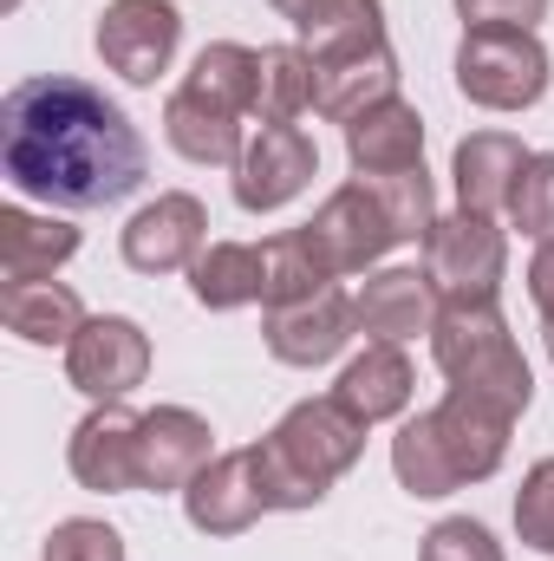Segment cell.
<instances>
[{"label":"cell","instance_id":"cell-36","mask_svg":"<svg viewBox=\"0 0 554 561\" xmlns=\"http://www.w3.org/2000/svg\"><path fill=\"white\" fill-rule=\"evenodd\" d=\"M268 7H275L280 20H307V13H313L320 0H268Z\"/></svg>","mask_w":554,"mask_h":561},{"label":"cell","instance_id":"cell-5","mask_svg":"<svg viewBox=\"0 0 554 561\" xmlns=\"http://www.w3.org/2000/svg\"><path fill=\"white\" fill-rule=\"evenodd\" d=\"M554 59L522 26H476L457 46V92L483 112H529L549 99Z\"/></svg>","mask_w":554,"mask_h":561},{"label":"cell","instance_id":"cell-32","mask_svg":"<svg viewBox=\"0 0 554 561\" xmlns=\"http://www.w3.org/2000/svg\"><path fill=\"white\" fill-rule=\"evenodd\" d=\"M516 536L535 556H554V457L529 463V477L516 490Z\"/></svg>","mask_w":554,"mask_h":561},{"label":"cell","instance_id":"cell-9","mask_svg":"<svg viewBox=\"0 0 554 561\" xmlns=\"http://www.w3.org/2000/svg\"><path fill=\"white\" fill-rule=\"evenodd\" d=\"M307 236L320 242V255L333 262V275H366V268H379V262L399 249V222L385 216V203H379V190H372L366 176L339 183V190L313 209Z\"/></svg>","mask_w":554,"mask_h":561},{"label":"cell","instance_id":"cell-6","mask_svg":"<svg viewBox=\"0 0 554 561\" xmlns=\"http://www.w3.org/2000/svg\"><path fill=\"white\" fill-rule=\"evenodd\" d=\"M424 275L437 300H496L509 280V236L496 229V216L450 209L424 236Z\"/></svg>","mask_w":554,"mask_h":561},{"label":"cell","instance_id":"cell-11","mask_svg":"<svg viewBox=\"0 0 554 561\" xmlns=\"http://www.w3.org/2000/svg\"><path fill=\"white\" fill-rule=\"evenodd\" d=\"M313 170H320V150L300 125H255L235 157V203L249 216H275L313 183Z\"/></svg>","mask_w":554,"mask_h":561},{"label":"cell","instance_id":"cell-8","mask_svg":"<svg viewBox=\"0 0 554 561\" xmlns=\"http://www.w3.org/2000/svg\"><path fill=\"white\" fill-rule=\"evenodd\" d=\"M99 59L131 79V85H157L183 46V13L170 0H105L99 26H92Z\"/></svg>","mask_w":554,"mask_h":561},{"label":"cell","instance_id":"cell-20","mask_svg":"<svg viewBox=\"0 0 554 561\" xmlns=\"http://www.w3.org/2000/svg\"><path fill=\"white\" fill-rule=\"evenodd\" d=\"M333 399H339L359 424L405 419L412 399H417V373H412V359H405V346H379V340H366V353L346 359Z\"/></svg>","mask_w":554,"mask_h":561},{"label":"cell","instance_id":"cell-27","mask_svg":"<svg viewBox=\"0 0 554 561\" xmlns=\"http://www.w3.org/2000/svg\"><path fill=\"white\" fill-rule=\"evenodd\" d=\"M262 255H268V287H262V307H280V300H307V294H320V287H333V262L320 255V242L307 236V229H280L262 242Z\"/></svg>","mask_w":554,"mask_h":561},{"label":"cell","instance_id":"cell-15","mask_svg":"<svg viewBox=\"0 0 554 561\" xmlns=\"http://www.w3.org/2000/svg\"><path fill=\"white\" fill-rule=\"evenodd\" d=\"M216 457V431L189 405H157L138 424V490H189L196 470Z\"/></svg>","mask_w":554,"mask_h":561},{"label":"cell","instance_id":"cell-16","mask_svg":"<svg viewBox=\"0 0 554 561\" xmlns=\"http://www.w3.org/2000/svg\"><path fill=\"white\" fill-rule=\"evenodd\" d=\"M437 307L443 300H437V287H430L424 268H372V275L353 287V320L379 346H405L417 333H430Z\"/></svg>","mask_w":554,"mask_h":561},{"label":"cell","instance_id":"cell-33","mask_svg":"<svg viewBox=\"0 0 554 561\" xmlns=\"http://www.w3.org/2000/svg\"><path fill=\"white\" fill-rule=\"evenodd\" d=\"M39 561H125V536L112 523H92V516H66L53 523Z\"/></svg>","mask_w":554,"mask_h":561},{"label":"cell","instance_id":"cell-24","mask_svg":"<svg viewBox=\"0 0 554 561\" xmlns=\"http://www.w3.org/2000/svg\"><path fill=\"white\" fill-rule=\"evenodd\" d=\"M268 287V255L262 242H209L189 268V294L196 307L209 313H235V307H255Z\"/></svg>","mask_w":554,"mask_h":561},{"label":"cell","instance_id":"cell-18","mask_svg":"<svg viewBox=\"0 0 554 561\" xmlns=\"http://www.w3.org/2000/svg\"><path fill=\"white\" fill-rule=\"evenodd\" d=\"M385 99H399V53H392V39L372 46V53L313 66V112H320L326 125H339V131H346L353 118H366L372 105H385Z\"/></svg>","mask_w":554,"mask_h":561},{"label":"cell","instance_id":"cell-12","mask_svg":"<svg viewBox=\"0 0 554 561\" xmlns=\"http://www.w3.org/2000/svg\"><path fill=\"white\" fill-rule=\"evenodd\" d=\"M118 249H125V262L138 275H183V268H196V255L209 249V209H203V196L163 190L157 203H143L138 216L125 222Z\"/></svg>","mask_w":554,"mask_h":561},{"label":"cell","instance_id":"cell-30","mask_svg":"<svg viewBox=\"0 0 554 561\" xmlns=\"http://www.w3.org/2000/svg\"><path fill=\"white\" fill-rule=\"evenodd\" d=\"M509 222L529 236V242H554V150H535L516 176V196H509Z\"/></svg>","mask_w":554,"mask_h":561},{"label":"cell","instance_id":"cell-29","mask_svg":"<svg viewBox=\"0 0 554 561\" xmlns=\"http://www.w3.org/2000/svg\"><path fill=\"white\" fill-rule=\"evenodd\" d=\"M366 183L379 190L385 216L399 222V242H424V236L437 229V190H430L424 163H417V170H399V176H366Z\"/></svg>","mask_w":554,"mask_h":561},{"label":"cell","instance_id":"cell-3","mask_svg":"<svg viewBox=\"0 0 554 561\" xmlns=\"http://www.w3.org/2000/svg\"><path fill=\"white\" fill-rule=\"evenodd\" d=\"M366 431H372V424H359L333 392L287 405L275 431H268L262 444H249L268 510H320L326 490L366 457Z\"/></svg>","mask_w":554,"mask_h":561},{"label":"cell","instance_id":"cell-31","mask_svg":"<svg viewBox=\"0 0 554 561\" xmlns=\"http://www.w3.org/2000/svg\"><path fill=\"white\" fill-rule=\"evenodd\" d=\"M417 561H509V556H503V542L489 536V523H476V516H443V523L424 529Z\"/></svg>","mask_w":554,"mask_h":561},{"label":"cell","instance_id":"cell-38","mask_svg":"<svg viewBox=\"0 0 554 561\" xmlns=\"http://www.w3.org/2000/svg\"><path fill=\"white\" fill-rule=\"evenodd\" d=\"M0 7H20V0H0Z\"/></svg>","mask_w":554,"mask_h":561},{"label":"cell","instance_id":"cell-19","mask_svg":"<svg viewBox=\"0 0 554 561\" xmlns=\"http://www.w3.org/2000/svg\"><path fill=\"white\" fill-rule=\"evenodd\" d=\"M79 255V229L66 216H33L20 203L0 209V280L7 287H26V280H53L66 262Z\"/></svg>","mask_w":554,"mask_h":561},{"label":"cell","instance_id":"cell-2","mask_svg":"<svg viewBox=\"0 0 554 561\" xmlns=\"http://www.w3.org/2000/svg\"><path fill=\"white\" fill-rule=\"evenodd\" d=\"M509 431H516L509 412H496V405H483L470 392H443L430 412L399 424V437H392V477L417 503L457 496V490L489 483L503 470Z\"/></svg>","mask_w":554,"mask_h":561},{"label":"cell","instance_id":"cell-26","mask_svg":"<svg viewBox=\"0 0 554 561\" xmlns=\"http://www.w3.org/2000/svg\"><path fill=\"white\" fill-rule=\"evenodd\" d=\"M255 85H262V53L242 46V39H209L196 59H189V79L183 92L235 112V118H255Z\"/></svg>","mask_w":554,"mask_h":561},{"label":"cell","instance_id":"cell-17","mask_svg":"<svg viewBox=\"0 0 554 561\" xmlns=\"http://www.w3.org/2000/svg\"><path fill=\"white\" fill-rule=\"evenodd\" d=\"M535 150L516 138V131H470V138L450 150V183H457V209H476V216H496L509 209L516 196V176Z\"/></svg>","mask_w":554,"mask_h":561},{"label":"cell","instance_id":"cell-23","mask_svg":"<svg viewBox=\"0 0 554 561\" xmlns=\"http://www.w3.org/2000/svg\"><path fill=\"white\" fill-rule=\"evenodd\" d=\"M0 320L26 346H72L92 313H85V300L66 280H26V287H7L0 294Z\"/></svg>","mask_w":554,"mask_h":561},{"label":"cell","instance_id":"cell-21","mask_svg":"<svg viewBox=\"0 0 554 561\" xmlns=\"http://www.w3.org/2000/svg\"><path fill=\"white\" fill-rule=\"evenodd\" d=\"M346 157H353V176H399L424 163V118L405 99H385L372 105L366 118L346 125Z\"/></svg>","mask_w":554,"mask_h":561},{"label":"cell","instance_id":"cell-34","mask_svg":"<svg viewBox=\"0 0 554 561\" xmlns=\"http://www.w3.org/2000/svg\"><path fill=\"white\" fill-rule=\"evenodd\" d=\"M450 7H457L463 33H476V26H522V33H535L549 20V0H450Z\"/></svg>","mask_w":554,"mask_h":561},{"label":"cell","instance_id":"cell-4","mask_svg":"<svg viewBox=\"0 0 554 561\" xmlns=\"http://www.w3.org/2000/svg\"><path fill=\"white\" fill-rule=\"evenodd\" d=\"M424 340H430V359L450 379V392H470L509 419H522L535 405V373H529L496 300H443Z\"/></svg>","mask_w":554,"mask_h":561},{"label":"cell","instance_id":"cell-37","mask_svg":"<svg viewBox=\"0 0 554 561\" xmlns=\"http://www.w3.org/2000/svg\"><path fill=\"white\" fill-rule=\"evenodd\" d=\"M542 346H549V359H554V313H542Z\"/></svg>","mask_w":554,"mask_h":561},{"label":"cell","instance_id":"cell-7","mask_svg":"<svg viewBox=\"0 0 554 561\" xmlns=\"http://www.w3.org/2000/svg\"><path fill=\"white\" fill-rule=\"evenodd\" d=\"M150 379V333L131 313H92L66 346V386L92 405H118Z\"/></svg>","mask_w":554,"mask_h":561},{"label":"cell","instance_id":"cell-28","mask_svg":"<svg viewBox=\"0 0 554 561\" xmlns=\"http://www.w3.org/2000/svg\"><path fill=\"white\" fill-rule=\"evenodd\" d=\"M313 112V59L307 46H262V85H255V118L262 125H293Z\"/></svg>","mask_w":554,"mask_h":561},{"label":"cell","instance_id":"cell-35","mask_svg":"<svg viewBox=\"0 0 554 561\" xmlns=\"http://www.w3.org/2000/svg\"><path fill=\"white\" fill-rule=\"evenodd\" d=\"M529 300L554 313V242H535V262H529Z\"/></svg>","mask_w":554,"mask_h":561},{"label":"cell","instance_id":"cell-14","mask_svg":"<svg viewBox=\"0 0 554 561\" xmlns=\"http://www.w3.org/2000/svg\"><path fill=\"white\" fill-rule=\"evenodd\" d=\"M183 516L196 536H242L268 516L262 477H255V450H216L196 483L183 490Z\"/></svg>","mask_w":554,"mask_h":561},{"label":"cell","instance_id":"cell-25","mask_svg":"<svg viewBox=\"0 0 554 561\" xmlns=\"http://www.w3.org/2000/svg\"><path fill=\"white\" fill-rule=\"evenodd\" d=\"M293 33L313 66L372 53V46H385V0H320L307 20H293Z\"/></svg>","mask_w":554,"mask_h":561},{"label":"cell","instance_id":"cell-1","mask_svg":"<svg viewBox=\"0 0 554 561\" xmlns=\"http://www.w3.org/2000/svg\"><path fill=\"white\" fill-rule=\"evenodd\" d=\"M0 170L20 196L72 216L138 196L150 150L118 99L72 72H39L0 99Z\"/></svg>","mask_w":554,"mask_h":561},{"label":"cell","instance_id":"cell-22","mask_svg":"<svg viewBox=\"0 0 554 561\" xmlns=\"http://www.w3.org/2000/svg\"><path fill=\"white\" fill-rule=\"evenodd\" d=\"M163 138H170V150L183 157V163H209V170H235V157H242V144H249V131H242V118L235 112H222V105H209V99H196V92H170L163 99Z\"/></svg>","mask_w":554,"mask_h":561},{"label":"cell","instance_id":"cell-13","mask_svg":"<svg viewBox=\"0 0 554 561\" xmlns=\"http://www.w3.org/2000/svg\"><path fill=\"white\" fill-rule=\"evenodd\" d=\"M138 424H143V412H131L125 399L118 405H92L85 419L72 424L66 470L79 477V490H99V496L138 490Z\"/></svg>","mask_w":554,"mask_h":561},{"label":"cell","instance_id":"cell-10","mask_svg":"<svg viewBox=\"0 0 554 561\" xmlns=\"http://www.w3.org/2000/svg\"><path fill=\"white\" fill-rule=\"evenodd\" d=\"M353 333H359V320H353V294L339 280L307 294V300L262 307V346L275 353L280 366H293V373H313V366L339 359Z\"/></svg>","mask_w":554,"mask_h":561}]
</instances>
